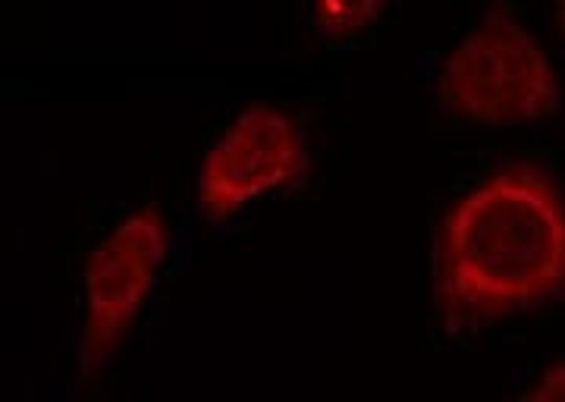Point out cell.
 I'll return each instance as SVG.
<instances>
[{
    "mask_svg": "<svg viewBox=\"0 0 565 402\" xmlns=\"http://www.w3.org/2000/svg\"><path fill=\"white\" fill-rule=\"evenodd\" d=\"M553 20H556V29H559V35L565 39V0H556V7H553Z\"/></svg>",
    "mask_w": 565,
    "mask_h": 402,
    "instance_id": "52a82bcc",
    "label": "cell"
},
{
    "mask_svg": "<svg viewBox=\"0 0 565 402\" xmlns=\"http://www.w3.org/2000/svg\"><path fill=\"white\" fill-rule=\"evenodd\" d=\"M519 396H522V400H531V402L565 400V362L550 364L544 374L531 383L527 390H522Z\"/></svg>",
    "mask_w": 565,
    "mask_h": 402,
    "instance_id": "8992f818",
    "label": "cell"
},
{
    "mask_svg": "<svg viewBox=\"0 0 565 402\" xmlns=\"http://www.w3.org/2000/svg\"><path fill=\"white\" fill-rule=\"evenodd\" d=\"M390 0H308V25L318 39L349 41L381 20Z\"/></svg>",
    "mask_w": 565,
    "mask_h": 402,
    "instance_id": "5b68a950",
    "label": "cell"
},
{
    "mask_svg": "<svg viewBox=\"0 0 565 402\" xmlns=\"http://www.w3.org/2000/svg\"><path fill=\"white\" fill-rule=\"evenodd\" d=\"M170 221L161 204L148 201L107 230L88 252L82 267L85 311L79 334V378L85 383L110 364L141 318L170 258Z\"/></svg>",
    "mask_w": 565,
    "mask_h": 402,
    "instance_id": "3957f363",
    "label": "cell"
},
{
    "mask_svg": "<svg viewBox=\"0 0 565 402\" xmlns=\"http://www.w3.org/2000/svg\"><path fill=\"white\" fill-rule=\"evenodd\" d=\"M437 100L478 126H525L563 107V80L541 39L509 10H490L449 47Z\"/></svg>",
    "mask_w": 565,
    "mask_h": 402,
    "instance_id": "7a4b0ae2",
    "label": "cell"
},
{
    "mask_svg": "<svg viewBox=\"0 0 565 402\" xmlns=\"http://www.w3.org/2000/svg\"><path fill=\"white\" fill-rule=\"evenodd\" d=\"M565 296V192L534 163H505L446 208L434 240V308L452 330Z\"/></svg>",
    "mask_w": 565,
    "mask_h": 402,
    "instance_id": "6da1fadb",
    "label": "cell"
},
{
    "mask_svg": "<svg viewBox=\"0 0 565 402\" xmlns=\"http://www.w3.org/2000/svg\"><path fill=\"white\" fill-rule=\"evenodd\" d=\"M308 167V141L292 114L255 100L204 151L195 199L207 221L221 223L252 201L296 182Z\"/></svg>",
    "mask_w": 565,
    "mask_h": 402,
    "instance_id": "277c9868",
    "label": "cell"
}]
</instances>
